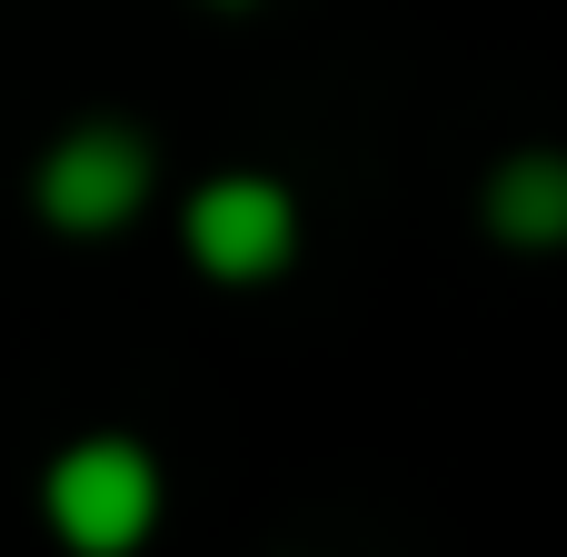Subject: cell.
I'll return each instance as SVG.
<instances>
[{
  "label": "cell",
  "instance_id": "cell-2",
  "mask_svg": "<svg viewBox=\"0 0 567 557\" xmlns=\"http://www.w3.org/2000/svg\"><path fill=\"white\" fill-rule=\"evenodd\" d=\"M159 508H169V478L130 429H80L40 468V528L70 557H140L159 538Z\"/></svg>",
  "mask_w": 567,
  "mask_h": 557
},
{
  "label": "cell",
  "instance_id": "cell-3",
  "mask_svg": "<svg viewBox=\"0 0 567 557\" xmlns=\"http://www.w3.org/2000/svg\"><path fill=\"white\" fill-rule=\"evenodd\" d=\"M299 239H309V209H299V189L279 169H209L179 199V259L209 289H269V279H289Z\"/></svg>",
  "mask_w": 567,
  "mask_h": 557
},
{
  "label": "cell",
  "instance_id": "cell-5",
  "mask_svg": "<svg viewBox=\"0 0 567 557\" xmlns=\"http://www.w3.org/2000/svg\"><path fill=\"white\" fill-rule=\"evenodd\" d=\"M199 10H219V20H249V10H259V0H199Z\"/></svg>",
  "mask_w": 567,
  "mask_h": 557
},
{
  "label": "cell",
  "instance_id": "cell-1",
  "mask_svg": "<svg viewBox=\"0 0 567 557\" xmlns=\"http://www.w3.org/2000/svg\"><path fill=\"white\" fill-rule=\"evenodd\" d=\"M150 199H159V140L140 120H120V110L60 120L40 140V159H30V219L50 239H80V249L90 239H120Z\"/></svg>",
  "mask_w": 567,
  "mask_h": 557
},
{
  "label": "cell",
  "instance_id": "cell-4",
  "mask_svg": "<svg viewBox=\"0 0 567 557\" xmlns=\"http://www.w3.org/2000/svg\"><path fill=\"white\" fill-rule=\"evenodd\" d=\"M478 239L508 259H567V140H518L478 169Z\"/></svg>",
  "mask_w": 567,
  "mask_h": 557
}]
</instances>
